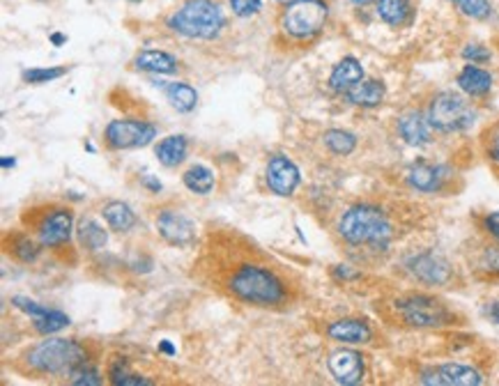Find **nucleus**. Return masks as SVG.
I'll return each instance as SVG.
<instances>
[{
  "label": "nucleus",
  "mask_w": 499,
  "mask_h": 386,
  "mask_svg": "<svg viewBox=\"0 0 499 386\" xmlns=\"http://www.w3.org/2000/svg\"><path fill=\"white\" fill-rule=\"evenodd\" d=\"M465 260L476 281L497 283L499 281V242L484 237L474 240L465 251Z\"/></svg>",
  "instance_id": "f8f14e48"
},
{
  "label": "nucleus",
  "mask_w": 499,
  "mask_h": 386,
  "mask_svg": "<svg viewBox=\"0 0 499 386\" xmlns=\"http://www.w3.org/2000/svg\"><path fill=\"white\" fill-rule=\"evenodd\" d=\"M426 118L435 132L455 134L465 132L474 124L476 111L463 94L446 90V93H437L428 102Z\"/></svg>",
  "instance_id": "6e6552de"
},
{
  "label": "nucleus",
  "mask_w": 499,
  "mask_h": 386,
  "mask_svg": "<svg viewBox=\"0 0 499 386\" xmlns=\"http://www.w3.org/2000/svg\"><path fill=\"white\" fill-rule=\"evenodd\" d=\"M455 7L470 19H488L493 15V3L490 0H451Z\"/></svg>",
  "instance_id": "72a5a7b5"
},
{
  "label": "nucleus",
  "mask_w": 499,
  "mask_h": 386,
  "mask_svg": "<svg viewBox=\"0 0 499 386\" xmlns=\"http://www.w3.org/2000/svg\"><path fill=\"white\" fill-rule=\"evenodd\" d=\"M164 94L171 102L173 108H177L180 113H189L196 108L198 104V93L191 88L189 84H182V81H175V84L164 85Z\"/></svg>",
  "instance_id": "c756f323"
},
{
  "label": "nucleus",
  "mask_w": 499,
  "mask_h": 386,
  "mask_svg": "<svg viewBox=\"0 0 499 386\" xmlns=\"http://www.w3.org/2000/svg\"><path fill=\"white\" fill-rule=\"evenodd\" d=\"M407 272L412 279L419 281L426 288H449L455 281V269L444 255H437L433 251H424V253L412 255L405 262Z\"/></svg>",
  "instance_id": "9d476101"
},
{
  "label": "nucleus",
  "mask_w": 499,
  "mask_h": 386,
  "mask_svg": "<svg viewBox=\"0 0 499 386\" xmlns=\"http://www.w3.org/2000/svg\"><path fill=\"white\" fill-rule=\"evenodd\" d=\"M329 19V5L324 0H297L284 5L279 15V33L288 45L306 46L318 40Z\"/></svg>",
  "instance_id": "39448f33"
},
{
  "label": "nucleus",
  "mask_w": 499,
  "mask_h": 386,
  "mask_svg": "<svg viewBox=\"0 0 499 386\" xmlns=\"http://www.w3.org/2000/svg\"><path fill=\"white\" fill-rule=\"evenodd\" d=\"M484 150H485V157H488V162L499 171V132H493L488 138H485Z\"/></svg>",
  "instance_id": "4c0bfd02"
},
{
  "label": "nucleus",
  "mask_w": 499,
  "mask_h": 386,
  "mask_svg": "<svg viewBox=\"0 0 499 386\" xmlns=\"http://www.w3.org/2000/svg\"><path fill=\"white\" fill-rule=\"evenodd\" d=\"M173 33L189 40H215L224 30L225 15L219 0H185L166 21Z\"/></svg>",
  "instance_id": "423d86ee"
},
{
  "label": "nucleus",
  "mask_w": 499,
  "mask_h": 386,
  "mask_svg": "<svg viewBox=\"0 0 499 386\" xmlns=\"http://www.w3.org/2000/svg\"><path fill=\"white\" fill-rule=\"evenodd\" d=\"M264 182H267L272 193L288 198L297 191L302 175H299V168L294 166L293 159H288L285 154H272L267 159V166H264Z\"/></svg>",
  "instance_id": "4468645a"
},
{
  "label": "nucleus",
  "mask_w": 499,
  "mask_h": 386,
  "mask_svg": "<svg viewBox=\"0 0 499 386\" xmlns=\"http://www.w3.org/2000/svg\"><path fill=\"white\" fill-rule=\"evenodd\" d=\"M67 74V67H35V69H25L24 72V81L25 84H51V81H58L60 76Z\"/></svg>",
  "instance_id": "f704fd0d"
},
{
  "label": "nucleus",
  "mask_w": 499,
  "mask_h": 386,
  "mask_svg": "<svg viewBox=\"0 0 499 386\" xmlns=\"http://www.w3.org/2000/svg\"><path fill=\"white\" fill-rule=\"evenodd\" d=\"M454 182V171L449 166L431 162H416L407 168V184L421 193H442Z\"/></svg>",
  "instance_id": "ddd939ff"
},
{
  "label": "nucleus",
  "mask_w": 499,
  "mask_h": 386,
  "mask_svg": "<svg viewBox=\"0 0 499 386\" xmlns=\"http://www.w3.org/2000/svg\"><path fill=\"white\" fill-rule=\"evenodd\" d=\"M42 249H45V246L37 242V237L30 235L25 228L7 230L5 235H3V251H5V255L21 264H33L35 260L40 258Z\"/></svg>",
  "instance_id": "a211bd4d"
},
{
  "label": "nucleus",
  "mask_w": 499,
  "mask_h": 386,
  "mask_svg": "<svg viewBox=\"0 0 499 386\" xmlns=\"http://www.w3.org/2000/svg\"><path fill=\"white\" fill-rule=\"evenodd\" d=\"M51 40H54V45H63L65 37H63V35H54V37H51Z\"/></svg>",
  "instance_id": "a18cd8bd"
},
{
  "label": "nucleus",
  "mask_w": 499,
  "mask_h": 386,
  "mask_svg": "<svg viewBox=\"0 0 499 386\" xmlns=\"http://www.w3.org/2000/svg\"><path fill=\"white\" fill-rule=\"evenodd\" d=\"M329 372L343 386L359 384L364 380V357L354 350H336L327 359Z\"/></svg>",
  "instance_id": "f3484780"
},
{
  "label": "nucleus",
  "mask_w": 499,
  "mask_h": 386,
  "mask_svg": "<svg viewBox=\"0 0 499 386\" xmlns=\"http://www.w3.org/2000/svg\"><path fill=\"white\" fill-rule=\"evenodd\" d=\"M132 64L134 69H138V72H147V74H175L177 67H180L175 55L166 54V51H157V49L141 51V54L132 60Z\"/></svg>",
  "instance_id": "412c9836"
},
{
  "label": "nucleus",
  "mask_w": 499,
  "mask_h": 386,
  "mask_svg": "<svg viewBox=\"0 0 499 386\" xmlns=\"http://www.w3.org/2000/svg\"><path fill=\"white\" fill-rule=\"evenodd\" d=\"M394 318L410 329H442L455 324V313L449 303L433 294L407 292L392 302Z\"/></svg>",
  "instance_id": "0eeeda50"
},
{
  "label": "nucleus",
  "mask_w": 499,
  "mask_h": 386,
  "mask_svg": "<svg viewBox=\"0 0 499 386\" xmlns=\"http://www.w3.org/2000/svg\"><path fill=\"white\" fill-rule=\"evenodd\" d=\"M155 225L157 233L166 244L177 246V249H189L198 242V228L196 223L180 210L173 207H162L155 216Z\"/></svg>",
  "instance_id": "9b49d317"
},
{
  "label": "nucleus",
  "mask_w": 499,
  "mask_h": 386,
  "mask_svg": "<svg viewBox=\"0 0 499 386\" xmlns=\"http://www.w3.org/2000/svg\"><path fill=\"white\" fill-rule=\"evenodd\" d=\"M67 381L69 384H76V386H97V384H102V372L97 371V363L85 361L69 372Z\"/></svg>",
  "instance_id": "473e14b6"
},
{
  "label": "nucleus",
  "mask_w": 499,
  "mask_h": 386,
  "mask_svg": "<svg viewBox=\"0 0 499 386\" xmlns=\"http://www.w3.org/2000/svg\"><path fill=\"white\" fill-rule=\"evenodd\" d=\"M384 94H387V88H384L382 81L364 79L345 93V99H348L350 104H354V106L375 108L384 102Z\"/></svg>",
  "instance_id": "b1692460"
},
{
  "label": "nucleus",
  "mask_w": 499,
  "mask_h": 386,
  "mask_svg": "<svg viewBox=\"0 0 499 386\" xmlns=\"http://www.w3.org/2000/svg\"><path fill=\"white\" fill-rule=\"evenodd\" d=\"M157 138V127L147 120H113L104 129L106 150H136L150 145Z\"/></svg>",
  "instance_id": "1a4fd4ad"
},
{
  "label": "nucleus",
  "mask_w": 499,
  "mask_h": 386,
  "mask_svg": "<svg viewBox=\"0 0 499 386\" xmlns=\"http://www.w3.org/2000/svg\"><path fill=\"white\" fill-rule=\"evenodd\" d=\"M186 152H189V141L182 134H171V136L162 138V141L155 145V154H157L159 163L166 168L180 166L186 159Z\"/></svg>",
  "instance_id": "393cba45"
},
{
  "label": "nucleus",
  "mask_w": 499,
  "mask_h": 386,
  "mask_svg": "<svg viewBox=\"0 0 499 386\" xmlns=\"http://www.w3.org/2000/svg\"><path fill=\"white\" fill-rule=\"evenodd\" d=\"M458 88L474 99L485 97L493 90V74L476 64H465L458 74Z\"/></svg>",
  "instance_id": "aec40b11"
},
{
  "label": "nucleus",
  "mask_w": 499,
  "mask_h": 386,
  "mask_svg": "<svg viewBox=\"0 0 499 386\" xmlns=\"http://www.w3.org/2000/svg\"><path fill=\"white\" fill-rule=\"evenodd\" d=\"M76 237H79V244L84 246L88 253H97V251H102L108 242L104 225H99L93 216H84V219L79 221V225H76Z\"/></svg>",
  "instance_id": "bb28decb"
},
{
  "label": "nucleus",
  "mask_w": 499,
  "mask_h": 386,
  "mask_svg": "<svg viewBox=\"0 0 499 386\" xmlns=\"http://www.w3.org/2000/svg\"><path fill=\"white\" fill-rule=\"evenodd\" d=\"M228 5L235 16L251 19V16H255L263 10V0H228Z\"/></svg>",
  "instance_id": "c9c22d12"
},
{
  "label": "nucleus",
  "mask_w": 499,
  "mask_h": 386,
  "mask_svg": "<svg viewBox=\"0 0 499 386\" xmlns=\"http://www.w3.org/2000/svg\"><path fill=\"white\" fill-rule=\"evenodd\" d=\"M159 350H164V352H166V354H175V350H173V345H168L166 341H164L162 345H159Z\"/></svg>",
  "instance_id": "c03bdc74"
},
{
  "label": "nucleus",
  "mask_w": 499,
  "mask_h": 386,
  "mask_svg": "<svg viewBox=\"0 0 499 386\" xmlns=\"http://www.w3.org/2000/svg\"><path fill=\"white\" fill-rule=\"evenodd\" d=\"M398 134L412 147L428 145L433 141V127L428 123L426 113L421 111H410L405 115H401V120H398Z\"/></svg>",
  "instance_id": "6ab92c4d"
},
{
  "label": "nucleus",
  "mask_w": 499,
  "mask_h": 386,
  "mask_svg": "<svg viewBox=\"0 0 499 386\" xmlns=\"http://www.w3.org/2000/svg\"><path fill=\"white\" fill-rule=\"evenodd\" d=\"M279 5H290V3H297V0H276Z\"/></svg>",
  "instance_id": "49530a36"
},
{
  "label": "nucleus",
  "mask_w": 499,
  "mask_h": 386,
  "mask_svg": "<svg viewBox=\"0 0 499 386\" xmlns=\"http://www.w3.org/2000/svg\"><path fill=\"white\" fill-rule=\"evenodd\" d=\"M327 338H332L334 342H341V345H368L373 341V327L366 320L359 318H343L334 320L324 327Z\"/></svg>",
  "instance_id": "dca6fc26"
},
{
  "label": "nucleus",
  "mask_w": 499,
  "mask_h": 386,
  "mask_svg": "<svg viewBox=\"0 0 499 386\" xmlns=\"http://www.w3.org/2000/svg\"><path fill=\"white\" fill-rule=\"evenodd\" d=\"M488 318L493 320L494 324H499V302H493L488 306Z\"/></svg>",
  "instance_id": "a19ab883"
},
{
  "label": "nucleus",
  "mask_w": 499,
  "mask_h": 386,
  "mask_svg": "<svg viewBox=\"0 0 499 386\" xmlns=\"http://www.w3.org/2000/svg\"><path fill=\"white\" fill-rule=\"evenodd\" d=\"M364 81V67L359 64L357 58H343L336 67L332 69V76H329V88L334 93H348L350 88Z\"/></svg>",
  "instance_id": "5701e85b"
},
{
  "label": "nucleus",
  "mask_w": 499,
  "mask_h": 386,
  "mask_svg": "<svg viewBox=\"0 0 499 386\" xmlns=\"http://www.w3.org/2000/svg\"><path fill=\"white\" fill-rule=\"evenodd\" d=\"M481 230H484V235L490 237V240L499 242V212H490L481 219Z\"/></svg>",
  "instance_id": "e433bc0d"
},
{
  "label": "nucleus",
  "mask_w": 499,
  "mask_h": 386,
  "mask_svg": "<svg viewBox=\"0 0 499 386\" xmlns=\"http://www.w3.org/2000/svg\"><path fill=\"white\" fill-rule=\"evenodd\" d=\"M132 3H141V0H132Z\"/></svg>",
  "instance_id": "de8ad7c7"
},
{
  "label": "nucleus",
  "mask_w": 499,
  "mask_h": 386,
  "mask_svg": "<svg viewBox=\"0 0 499 386\" xmlns=\"http://www.w3.org/2000/svg\"><path fill=\"white\" fill-rule=\"evenodd\" d=\"M21 225L30 235L37 237L45 249L63 251L72 244L74 230V212L72 207L58 205V203H42L24 210Z\"/></svg>",
  "instance_id": "20e7f679"
},
{
  "label": "nucleus",
  "mask_w": 499,
  "mask_h": 386,
  "mask_svg": "<svg viewBox=\"0 0 499 386\" xmlns=\"http://www.w3.org/2000/svg\"><path fill=\"white\" fill-rule=\"evenodd\" d=\"M324 145L336 157H348V154L354 152V147H357V136L350 132H343V129H329L324 134Z\"/></svg>",
  "instance_id": "7c9ffc66"
},
{
  "label": "nucleus",
  "mask_w": 499,
  "mask_h": 386,
  "mask_svg": "<svg viewBox=\"0 0 499 386\" xmlns=\"http://www.w3.org/2000/svg\"><path fill=\"white\" fill-rule=\"evenodd\" d=\"M191 276L230 302L264 311H285L299 299L297 276L235 228L210 225Z\"/></svg>",
  "instance_id": "f257e3e1"
},
{
  "label": "nucleus",
  "mask_w": 499,
  "mask_h": 386,
  "mask_svg": "<svg viewBox=\"0 0 499 386\" xmlns=\"http://www.w3.org/2000/svg\"><path fill=\"white\" fill-rule=\"evenodd\" d=\"M182 184H185L191 193L210 196L212 191H215L216 177L207 166H203V163H194V166L186 168L185 175H182Z\"/></svg>",
  "instance_id": "cd10ccee"
},
{
  "label": "nucleus",
  "mask_w": 499,
  "mask_h": 386,
  "mask_svg": "<svg viewBox=\"0 0 499 386\" xmlns=\"http://www.w3.org/2000/svg\"><path fill=\"white\" fill-rule=\"evenodd\" d=\"M336 235L353 249L387 251L396 237V225L384 207L375 203H357L338 216Z\"/></svg>",
  "instance_id": "7ed1b4c3"
},
{
  "label": "nucleus",
  "mask_w": 499,
  "mask_h": 386,
  "mask_svg": "<svg viewBox=\"0 0 499 386\" xmlns=\"http://www.w3.org/2000/svg\"><path fill=\"white\" fill-rule=\"evenodd\" d=\"M377 16L394 28H403L414 16V7L410 0H375Z\"/></svg>",
  "instance_id": "a878e982"
},
{
  "label": "nucleus",
  "mask_w": 499,
  "mask_h": 386,
  "mask_svg": "<svg viewBox=\"0 0 499 386\" xmlns=\"http://www.w3.org/2000/svg\"><path fill=\"white\" fill-rule=\"evenodd\" d=\"M102 219L106 221V225L113 230V233H120V235H123V233H129V230H134L138 223L136 212H134L132 207L123 201L104 203Z\"/></svg>",
  "instance_id": "4be33fe9"
},
{
  "label": "nucleus",
  "mask_w": 499,
  "mask_h": 386,
  "mask_svg": "<svg viewBox=\"0 0 499 386\" xmlns=\"http://www.w3.org/2000/svg\"><path fill=\"white\" fill-rule=\"evenodd\" d=\"M143 184H145L147 189L152 191V193H159V191H162V182L155 180V177H152V175H147L145 180H143Z\"/></svg>",
  "instance_id": "ea45409f"
},
{
  "label": "nucleus",
  "mask_w": 499,
  "mask_h": 386,
  "mask_svg": "<svg viewBox=\"0 0 499 386\" xmlns=\"http://www.w3.org/2000/svg\"><path fill=\"white\" fill-rule=\"evenodd\" d=\"M95 361L93 345L81 338H46L25 347L16 357V371L25 377H65L76 366Z\"/></svg>",
  "instance_id": "f03ea898"
},
{
  "label": "nucleus",
  "mask_w": 499,
  "mask_h": 386,
  "mask_svg": "<svg viewBox=\"0 0 499 386\" xmlns=\"http://www.w3.org/2000/svg\"><path fill=\"white\" fill-rule=\"evenodd\" d=\"M463 58L470 60L472 64H481V63H488L490 60V51L485 49V46L479 45H470L465 51H463Z\"/></svg>",
  "instance_id": "58836bf2"
},
{
  "label": "nucleus",
  "mask_w": 499,
  "mask_h": 386,
  "mask_svg": "<svg viewBox=\"0 0 499 386\" xmlns=\"http://www.w3.org/2000/svg\"><path fill=\"white\" fill-rule=\"evenodd\" d=\"M350 3H353L354 7H366L371 5V3H375V0H350Z\"/></svg>",
  "instance_id": "37998d69"
},
{
  "label": "nucleus",
  "mask_w": 499,
  "mask_h": 386,
  "mask_svg": "<svg viewBox=\"0 0 499 386\" xmlns=\"http://www.w3.org/2000/svg\"><path fill=\"white\" fill-rule=\"evenodd\" d=\"M33 322V329L37 333H42V336H51V333L60 332V329L69 327V318L65 313H60V311H54L51 308L49 313L42 315V318L37 320H30Z\"/></svg>",
  "instance_id": "2f4dec72"
},
{
  "label": "nucleus",
  "mask_w": 499,
  "mask_h": 386,
  "mask_svg": "<svg viewBox=\"0 0 499 386\" xmlns=\"http://www.w3.org/2000/svg\"><path fill=\"white\" fill-rule=\"evenodd\" d=\"M421 381L424 384H440V386H479L481 372L472 366H463V363H444V366L428 368L421 372Z\"/></svg>",
  "instance_id": "2eb2a0df"
},
{
  "label": "nucleus",
  "mask_w": 499,
  "mask_h": 386,
  "mask_svg": "<svg viewBox=\"0 0 499 386\" xmlns=\"http://www.w3.org/2000/svg\"><path fill=\"white\" fill-rule=\"evenodd\" d=\"M15 159H10V157H3V162H0V166H3V168H5V171H7V168H15Z\"/></svg>",
  "instance_id": "79ce46f5"
},
{
  "label": "nucleus",
  "mask_w": 499,
  "mask_h": 386,
  "mask_svg": "<svg viewBox=\"0 0 499 386\" xmlns=\"http://www.w3.org/2000/svg\"><path fill=\"white\" fill-rule=\"evenodd\" d=\"M106 375H108V381L115 386H150L152 384V380H147V377L134 372L132 366H129V361L125 357L111 359V361H108V368H106Z\"/></svg>",
  "instance_id": "c85d7f7f"
}]
</instances>
